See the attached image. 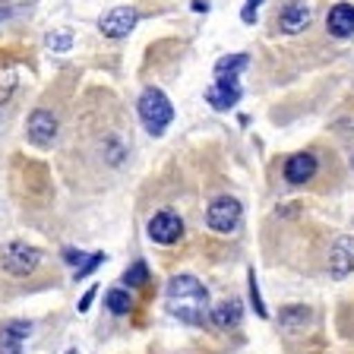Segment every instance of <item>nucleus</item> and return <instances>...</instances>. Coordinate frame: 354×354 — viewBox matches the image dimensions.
<instances>
[{
	"label": "nucleus",
	"instance_id": "f257e3e1",
	"mask_svg": "<svg viewBox=\"0 0 354 354\" xmlns=\"http://www.w3.org/2000/svg\"><path fill=\"white\" fill-rule=\"evenodd\" d=\"M168 313L187 326H203L209 319V291L196 275H174L165 288Z\"/></svg>",
	"mask_w": 354,
	"mask_h": 354
},
{
	"label": "nucleus",
	"instance_id": "f03ea898",
	"mask_svg": "<svg viewBox=\"0 0 354 354\" xmlns=\"http://www.w3.org/2000/svg\"><path fill=\"white\" fill-rule=\"evenodd\" d=\"M136 111H140L142 127H146L152 136H162V133L171 127V120H174V104L168 102V95H165L162 88H155V86H149L140 95Z\"/></svg>",
	"mask_w": 354,
	"mask_h": 354
},
{
	"label": "nucleus",
	"instance_id": "7ed1b4c3",
	"mask_svg": "<svg viewBox=\"0 0 354 354\" xmlns=\"http://www.w3.org/2000/svg\"><path fill=\"white\" fill-rule=\"evenodd\" d=\"M241 218H243V209L234 196H218V199H212L206 209V225L215 234H234Z\"/></svg>",
	"mask_w": 354,
	"mask_h": 354
},
{
	"label": "nucleus",
	"instance_id": "20e7f679",
	"mask_svg": "<svg viewBox=\"0 0 354 354\" xmlns=\"http://www.w3.org/2000/svg\"><path fill=\"white\" fill-rule=\"evenodd\" d=\"M0 263H3V269H7L10 275H19L22 279V275L35 272V266L41 263V250L32 247V243H26V241H13V243H7Z\"/></svg>",
	"mask_w": 354,
	"mask_h": 354
},
{
	"label": "nucleus",
	"instance_id": "39448f33",
	"mask_svg": "<svg viewBox=\"0 0 354 354\" xmlns=\"http://www.w3.org/2000/svg\"><path fill=\"white\" fill-rule=\"evenodd\" d=\"M26 133H29V142H32V146H38V149L54 146V140H57V133H60L57 114H54V111H48V108H35L29 114Z\"/></svg>",
	"mask_w": 354,
	"mask_h": 354
},
{
	"label": "nucleus",
	"instance_id": "423d86ee",
	"mask_svg": "<svg viewBox=\"0 0 354 354\" xmlns=\"http://www.w3.org/2000/svg\"><path fill=\"white\" fill-rule=\"evenodd\" d=\"M149 241L162 243V247H171V243H177L180 237H184V218L177 212H171V209H162V212H155L152 218H149Z\"/></svg>",
	"mask_w": 354,
	"mask_h": 354
},
{
	"label": "nucleus",
	"instance_id": "0eeeda50",
	"mask_svg": "<svg viewBox=\"0 0 354 354\" xmlns=\"http://www.w3.org/2000/svg\"><path fill=\"white\" fill-rule=\"evenodd\" d=\"M136 22H140V13H136L133 7H114L111 13L102 16L98 29H102L104 38H127Z\"/></svg>",
	"mask_w": 354,
	"mask_h": 354
},
{
	"label": "nucleus",
	"instance_id": "6e6552de",
	"mask_svg": "<svg viewBox=\"0 0 354 354\" xmlns=\"http://www.w3.org/2000/svg\"><path fill=\"white\" fill-rule=\"evenodd\" d=\"M351 272H354V237L345 234L332 243V250H329V275L342 281Z\"/></svg>",
	"mask_w": 354,
	"mask_h": 354
},
{
	"label": "nucleus",
	"instance_id": "1a4fd4ad",
	"mask_svg": "<svg viewBox=\"0 0 354 354\" xmlns=\"http://www.w3.org/2000/svg\"><path fill=\"white\" fill-rule=\"evenodd\" d=\"M281 174H285L288 184H307V180H313V174H317V155L313 152L291 155L285 162V168H281Z\"/></svg>",
	"mask_w": 354,
	"mask_h": 354
},
{
	"label": "nucleus",
	"instance_id": "9d476101",
	"mask_svg": "<svg viewBox=\"0 0 354 354\" xmlns=\"http://www.w3.org/2000/svg\"><path fill=\"white\" fill-rule=\"evenodd\" d=\"M206 102L212 104L215 111H228L241 102V82L237 80H215L212 86L206 88Z\"/></svg>",
	"mask_w": 354,
	"mask_h": 354
},
{
	"label": "nucleus",
	"instance_id": "9b49d317",
	"mask_svg": "<svg viewBox=\"0 0 354 354\" xmlns=\"http://www.w3.org/2000/svg\"><path fill=\"white\" fill-rule=\"evenodd\" d=\"M32 335L29 319H13V323L0 326V354H22V342Z\"/></svg>",
	"mask_w": 354,
	"mask_h": 354
},
{
	"label": "nucleus",
	"instance_id": "f8f14e48",
	"mask_svg": "<svg viewBox=\"0 0 354 354\" xmlns=\"http://www.w3.org/2000/svg\"><path fill=\"white\" fill-rule=\"evenodd\" d=\"M310 7L307 3H301V0H291L285 10H281L279 16V29L285 32V35H297V32H304L310 26Z\"/></svg>",
	"mask_w": 354,
	"mask_h": 354
},
{
	"label": "nucleus",
	"instance_id": "ddd939ff",
	"mask_svg": "<svg viewBox=\"0 0 354 354\" xmlns=\"http://www.w3.org/2000/svg\"><path fill=\"white\" fill-rule=\"evenodd\" d=\"M310 323H313V310L304 307V304H288V307L279 310V326H281V332H288V335L304 332Z\"/></svg>",
	"mask_w": 354,
	"mask_h": 354
},
{
	"label": "nucleus",
	"instance_id": "4468645a",
	"mask_svg": "<svg viewBox=\"0 0 354 354\" xmlns=\"http://www.w3.org/2000/svg\"><path fill=\"white\" fill-rule=\"evenodd\" d=\"M209 319H212L215 329H237L243 319V307L237 297H228V301L215 304L212 310H209Z\"/></svg>",
	"mask_w": 354,
	"mask_h": 354
},
{
	"label": "nucleus",
	"instance_id": "2eb2a0df",
	"mask_svg": "<svg viewBox=\"0 0 354 354\" xmlns=\"http://www.w3.org/2000/svg\"><path fill=\"white\" fill-rule=\"evenodd\" d=\"M326 29L335 38L354 35V7L351 3H335V7L329 10V16H326Z\"/></svg>",
	"mask_w": 354,
	"mask_h": 354
},
{
	"label": "nucleus",
	"instance_id": "dca6fc26",
	"mask_svg": "<svg viewBox=\"0 0 354 354\" xmlns=\"http://www.w3.org/2000/svg\"><path fill=\"white\" fill-rule=\"evenodd\" d=\"M247 64H250V57H247V54H231V57H221L218 64H215V80H237V76H241V70H247Z\"/></svg>",
	"mask_w": 354,
	"mask_h": 354
},
{
	"label": "nucleus",
	"instance_id": "f3484780",
	"mask_svg": "<svg viewBox=\"0 0 354 354\" xmlns=\"http://www.w3.org/2000/svg\"><path fill=\"white\" fill-rule=\"evenodd\" d=\"M104 307L114 313V317H127L133 310V297L127 288H111L108 295H104Z\"/></svg>",
	"mask_w": 354,
	"mask_h": 354
},
{
	"label": "nucleus",
	"instance_id": "a211bd4d",
	"mask_svg": "<svg viewBox=\"0 0 354 354\" xmlns=\"http://www.w3.org/2000/svg\"><path fill=\"white\" fill-rule=\"evenodd\" d=\"M146 279H149V266L142 263V259H140V263H133L130 269L124 272V285H127V288H140V285H146Z\"/></svg>",
	"mask_w": 354,
	"mask_h": 354
},
{
	"label": "nucleus",
	"instance_id": "6ab92c4d",
	"mask_svg": "<svg viewBox=\"0 0 354 354\" xmlns=\"http://www.w3.org/2000/svg\"><path fill=\"white\" fill-rule=\"evenodd\" d=\"M48 48H51V51H57V54H66L70 48H73V35H70L66 29L51 32V35H48Z\"/></svg>",
	"mask_w": 354,
	"mask_h": 354
},
{
	"label": "nucleus",
	"instance_id": "aec40b11",
	"mask_svg": "<svg viewBox=\"0 0 354 354\" xmlns=\"http://www.w3.org/2000/svg\"><path fill=\"white\" fill-rule=\"evenodd\" d=\"M102 263H104V253H92V257H86V263H82L80 269H76V272H73V279L80 281V279H86V275H92V272H95V269H98V266H102Z\"/></svg>",
	"mask_w": 354,
	"mask_h": 354
},
{
	"label": "nucleus",
	"instance_id": "412c9836",
	"mask_svg": "<svg viewBox=\"0 0 354 354\" xmlns=\"http://www.w3.org/2000/svg\"><path fill=\"white\" fill-rule=\"evenodd\" d=\"M250 297H253V307H257L259 317H269V310H266L263 297H259V285H257V272L250 269Z\"/></svg>",
	"mask_w": 354,
	"mask_h": 354
},
{
	"label": "nucleus",
	"instance_id": "4be33fe9",
	"mask_svg": "<svg viewBox=\"0 0 354 354\" xmlns=\"http://www.w3.org/2000/svg\"><path fill=\"white\" fill-rule=\"evenodd\" d=\"M259 3H263V0H247V3H243V10H241V19L247 22V26H250L253 19H257V10H259Z\"/></svg>",
	"mask_w": 354,
	"mask_h": 354
},
{
	"label": "nucleus",
	"instance_id": "5701e85b",
	"mask_svg": "<svg viewBox=\"0 0 354 354\" xmlns=\"http://www.w3.org/2000/svg\"><path fill=\"white\" fill-rule=\"evenodd\" d=\"M64 259H66L70 266H76V269H80V266L86 263V253H82V250H73V247H66V250H64Z\"/></svg>",
	"mask_w": 354,
	"mask_h": 354
},
{
	"label": "nucleus",
	"instance_id": "b1692460",
	"mask_svg": "<svg viewBox=\"0 0 354 354\" xmlns=\"http://www.w3.org/2000/svg\"><path fill=\"white\" fill-rule=\"evenodd\" d=\"M95 295H98V288H88L86 295H82V301H80V313H88V307H92V301H95Z\"/></svg>",
	"mask_w": 354,
	"mask_h": 354
},
{
	"label": "nucleus",
	"instance_id": "393cba45",
	"mask_svg": "<svg viewBox=\"0 0 354 354\" xmlns=\"http://www.w3.org/2000/svg\"><path fill=\"white\" fill-rule=\"evenodd\" d=\"M66 354H80V351H66Z\"/></svg>",
	"mask_w": 354,
	"mask_h": 354
},
{
	"label": "nucleus",
	"instance_id": "a878e982",
	"mask_svg": "<svg viewBox=\"0 0 354 354\" xmlns=\"http://www.w3.org/2000/svg\"><path fill=\"white\" fill-rule=\"evenodd\" d=\"M351 165H354V162H351Z\"/></svg>",
	"mask_w": 354,
	"mask_h": 354
}]
</instances>
